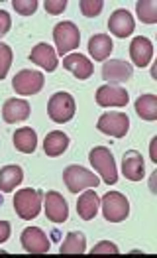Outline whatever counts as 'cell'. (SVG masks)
Returning a JSON list of instances; mask_svg holds the SVG:
<instances>
[{"instance_id":"f1b7e54d","label":"cell","mask_w":157,"mask_h":258,"mask_svg":"<svg viewBox=\"0 0 157 258\" xmlns=\"http://www.w3.org/2000/svg\"><path fill=\"white\" fill-rule=\"evenodd\" d=\"M38 0H12V8L22 16H32L38 10Z\"/></svg>"},{"instance_id":"e0dca14e","label":"cell","mask_w":157,"mask_h":258,"mask_svg":"<svg viewBox=\"0 0 157 258\" xmlns=\"http://www.w3.org/2000/svg\"><path fill=\"white\" fill-rule=\"evenodd\" d=\"M30 116V105L28 101L22 99H8L2 107V118L4 122L8 124H16V122H22Z\"/></svg>"},{"instance_id":"8fae6325","label":"cell","mask_w":157,"mask_h":258,"mask_svg":"<svg viewBox=\"0 0 157 258\" xmlns=\"http://www.w3.org/2000/svg\"><path fill=\"white\" fill-rule=\"evenodd\" d=\"M134 75V67L124 59H110L102 65V79L110 83H124Z\"/></svg>"},{"instance_id":"3957f363","label":"cell","mask_w":157,"mask_h":258,"mask_svg":"<svg viewBox=\"0 0 157 258\" xmlns=\"http://www.w3.org/2000/svg\"><path fill=\"white\" fill-rule=\"evenodd\" d=\"M14 209H16L18 217L24 219V221L36 219L42 211V194L32 189V187L20 189L18 194L14 195Z\"/></svg>"},{"instance_id":"44dd1931","label":"cell","mask_w":157,"mask_h":258,"mask_svg":"<svg viewBox=\"0 0 157 258\" xmlns=\"http://www.w3.org/2000/svg\"><path fill=\"white\" fill-rule=\"evenodd\" d=\"M98 205H100L98 195L94 194L92 189H89V191H85V194L77 199V213H79L81 219L90 221V219H94L96 213H98Z\"/></svg>"},{"instance_id":"484cf974","label":"cell","mask_w":157,"mask_h":258,"mask_svg":"<svg viewBox=\"0 0 157 258\" xmlns=\"http://www.w3.org/2000/svg\"><path fill=\"white\" fill-rule=\"evenodd\" d=\"M137 18L143 24H155L157 22V6L153 0H139L135 2Z\"/></svg>"},{"instance_id":"7a4b0ae2","label":"cell","mask_w":157,"mask_h":258,"mask_svg":"<svg viewBox=\"0 0 157 258\" xmlns=\"http://www.w3.org/2000/svg\"><path fill=\"white\" fill-rule=\"evenodd\" d=\"M75 110H77V105H75V99L73 95L69 93H55L51 95L49 103H47V112H49V118L57 124H65L69 122L73 116H75Z\"/></svg>"},{"instance_id":"836d02e7","label":"cell","mask_w":157,"mask_h":258,"mask_svg":"<svg viewBox=\"0 0 157 258\" xmlns=\"http://www.w3.org/2000/svg\"><path fill=\"white\" fill-rule=\"evenodd\" d=\"M149 154H151V160L157 162V138H153L151 144H149Z\"/></svg>"},{"instance_id":"4dcf8cb0","label":"cell","mask_w":157,"mask_h":258,"mask_svg":"<svg viewBox=\"0 0 157 258\" xmlns=\"http://www.w3.org/2000/svg\"><path fill=\"white\" fill-rule=\"evenodd\" d=\"M67 0H45L44 2V8L47 14H61V12H65V8H67Z\"/></svg>"},{"instance_id":"4fadbf2b","label":"cell","mask_w":157,"mask_h":258,"mask_svg":"<svg viewBox=\"0 0 157 258\" xmlns=\"http://www.w3.org/2000/svg\"><path fill=\"white\" fill-rule=\"evenodd\" d=\"M108 28H110V32H112L114 36H118V38H128V36L134 34V30H135L134 16H132L128 10H124V8L114 10L112 14H110V20H108Z\"/></svg>"},{"instance_id":"30bf717a","label":"cell","mask_w":157,"mask_h":258,"mask_svg":"<svg viewBox=\"0 0 157 258\" xmlns=\"http://www.w3.org/2000/svg\"><path fill=\"white\" fill-rule=\"evenodd\" d=\"M130 101L128 91L120 85H102L96 91L98 107H126Z\"/></svg>"},{"instance_id":"cb8c5ba5","label":"cell","mask_w":157,"mask_h":258,"mask_svg":"<svg viewBox=\"0 0 157 258\" xmlns=\"http://www.w3.org/2000/svg\"><path fill=\"white\" fill-rule=\"evenodd\" d=\"M135 112L139 118L143 120H157V97L147 93V95H139L135 101Z\"/></svg>"},{"instance_id":"4316f807","label":"cell","mask_w":157,"mask_h":258,"mask_svg":"<svg viewBox=\"0 0 157 258\" xmlns=\"http://www.w3.org/2000/svg\"><path fill=\"white\" fill-rule=\"evenodd\" d=\"M12 49H10V45H6V43L0 42V79H4L6 75H8V69H10V65H12Z\"/></svg>"},{"instance_id":"d6986e66","label":"cell","mask_w":157,"mask_h":258,"mask_svg":"<svg viewBox=\"0 0 157 258\" xmlns=\"http://www.w3.org/2000/svg\"><path fill=\"white\" fill-rule=\"evenodd\" d=\"M112 40L106 34H94L89 40V53L94 61H106L108 55L112 53Z\"/></svg>"},{"instance_id":"9a60e30c","label":"cell","mask_w":157,"mask_h":258,"mask_svg":"<svg viewBox=\"0 0 157 258\" xmlns=\"http://www.w3.org/2000/svg\"><path fill=\"white\" fill-rule=\"evenodd\" d=\"M122 172L130 181H139L145 175L143 156L137 150H128L122 158Z\"/></svg>"},{"instance_id":"7402d4cb","label":"cell","mask_w":157,"mask_h":258,"mask_svg":"<svg viewBox=\"0 0 157 258\" xmlns=\"http://www.w3.org/2000/svg\"><path fill=\"white\" fill-rule=\"evenodd\" d=\"M24 179V172L20 166H4L0 170V191L10 194L14 191Z\"/></svg>"},{"instance_id":"ba28073f","label":"cell","mask_w":157,"mask_h":258,"mask_svg":"<svg viewBox=\"0 0 157 258\" xmlns=\"http://www.w3.org/2000/svg\"><path fill=\"white\" fill-rule=\"evenodd\" d=\"M96 128L108 136H114V138H124L130 128V118L124 112H104L98 118Z\"/></svg>"},{"instance_id":"52a82bcc","label":"cell","mask_w":157,"mask_h":258,"mask_svg":"<svg viewBox=\"0 0 157 258\" xmlns=\"http://www.w3.org/2000/svg\"><path fill=\"white\" fill-rule=\"evenodd\" d=\"M45 77L42 71H36V69H24L20 73L14 75L12 79V87L18 95L22 97H30V95H36L44 89Z\"/></svg>"},{"instance_id":"7c38bea8","label":"cell","mask_w":157,"mask_h":258,"mask_svg":"<svg viewBox=\"0 0 157 258\" xmlns=\"http://www.w3.org/2000/svg\"><path fill=\"white\" fill-rule=\"evenodd\" d=\"M45 215L51 223H65L69 217V205L63 199V195L57 191H47L45 194Z\"/></svg>"},{"instance_id":"ffe728a7","label":"cell","mask_w":157,"mask_h":258,"mask_svg":"<svg viewBox=\"0 0 157 258\" xmlns=\"http://www.w3.org/2000/svg\"><path fill=\"white\" fill-rule=\"evenodd\" d=\"M69 148V136L61 130H53L45 136L44 140V152L51 158L61 156Z\"/></svg>"},{"instance_id":"d6a6232c","label":"cell","mask_w":157,"mask_h":258,"mask_svg":"<svg viewBox=\"0 0 157 258\" xmlns=\"http://www.w3.org/2000/svg\"><path fill=\"white\" fill-rule=\"evenodd\" d=\"M10 233H12L10 223H8V221H0V244L10 238Z\"/></svg>"},{"instance_id":"603a6c76","label":"cell","mask_w":157,"mask_h":258,"mask_svg":"<svg viewBox=\"0 0 157 258\" xmlns=\"http://www.w3.org/2000/svg\"><path fill=\"white\" fill-rule=\"evenodd\" d=\"M14 146L16 150L22 152V154H32L38 146V134L36 130L30 128V126H24V128L16 130L14 132Z\"/></svg>"},{"instance_id":"1f68e13d","label":"cell","mask_w":157,"mask_h":258,"mask_svg":"<svg viewBox=\"0 0 157 258\" xmlns=\"http://www.w3.org/2000/svg\"><path fill=\"white\" fill-rule=\"evenodd\" d=\"M10 26H12V20H10V14H8L6 10H0V36L8 34Z\"/></svg>"},{"instance_id":"8992f818","label":"cell","mask_w":157,"mask_h":258,"mask_svg":"<svg viewBox=\"0 0 157 258\" xmlns=\"http://www.w3.org/2000/svg\"><path fill=\"white\" fill-rule=\"evenodd\" d=\"M53 40H55V45H57V51L61 55H65V53L79 47L81 32L73 22H59L53 28Z\"/></svg>"},{"instance_id":"9c48e42d","label":"cell","mask_w":157,"mask_h":258,"mask_svg":"<svg viewBox=\"0 0 157 258\" xmlns=\"http://www.w3.org/2000/svg\"><path fill=\"white\" fill-rule=\"evenodd\" d=\"M20 240H22L24 250L26 252H32V254H45L51 248V242H49L47 235H45L42 229H38V227L24 229Z\"/></svg>"},{"instance_id":"6da1fadb","label":"cell","mask_w":157,"mask_h":258,"mask_svg":"<svg viewBox=\"0 0 157 258\" xmlns=\"http://www.w3.org/2000/svg\"><path fill=\"white\" fill-rule=\"evenodd\" d=\"M89 162H90V166L100 173V177H102L104 183L112 185V183L118 181V172H116L114 156L108 148H104V146H96V148H92L89 154Z\"/></svg>"},{"instance_id":"2e32d148","label":"cell","mask_w":157,"mask_h":258,"mask_svg":"<svg viewBox=\"0 0 157 258\" xmlns=\"http://www.w3.org/2000/svg\"><path fill=\"white\" fill-rule=\"evenodd\" d=\"M63 67L67 69L69 73H73L79 81H85L92 75V63L89 57H85L83 53H69L63 57Z\"/></svg>"},{"instance_id":"5bb4252c","label":"cell","mask_w":157,"mask_h":258,"mask_svg":"<svg viewBox=\"0 0 157 258\" xmlns=\"http://www.w3.org/2000/svg\"><path fill=\"white\" fill-rule=\"evenodd\" d=\"M130 57L134 61L135 67H147L151 57H153V43L151 40L137 36L130 43Z\"/></svg>"},{"instance_id":"f546056e","label":"cell","mask_w":157,"mask_h":258,"mask_svg":"<svg viewBox=\"0 0 157 258\" xmlns=\"http://www.w3.org/2000/svg\"><path fill=\"white\" fill-rule=\"evenodd\" d=\"M92 254H118L120 250H118V246L110 242V240H100L96 246H92V250H90Z\"/></svg>"},{"instance_id":"e575fe53","label":"cell","mask_w":157,"mask_h":258,"mask_svg":"<svg viewBox=\"0 0 157 258\" xmlns=\"http://www.w3.org/2000/svg\"><path fill=\"white\" fill-rule=\"evenodd\" d=\"M0 254H6V250H2V248H0Z\"/></svg>"},{"instance_id":"5b68a950","label":"cell","mask_w":157,"mask_h":258,"mask_svg":"<svg viewBox=\"0 0 157 258\" xmlns=\"http://www.w3.org/2000/svg\"><path fill=\"white\" fill-rule=\"evenodd\" d=\"M63 181L67 183L71 194L85 191V189L96 187V185L100 183V179L92 172H89L87 168H83V166H69V168H65V172H63Z\"/></svg>"},{"instance_id":"ac0fdd59","label":"cell","mask_w":157,"mask_h":258,"mask_svg":"<svg viewBox=\"0 0 157 258\" xmlns=\"http://www.w3.org/2000/svg\"><path fill=\"white\" fill-rule=\"evenodd\" d=\"M30 59H32V63L44 67L45 71H49V73L57 69V53H55V49L49 43H38L32 49Z\"/></svg>"},{"instance_id":"277c9868","label":"cell","mask_w":157,"mask_h":258,"mask_svg":"<svg viewBox=\"0 0 157 258\" xmlns=\"http://www.w3.org/2000/svg\"><path fill=\"white\" fill-rule=\"evenodd\" d=\"M100 205H102V215L110 223H122V221H126V217L130 215V201L120 191L106 194L102 197Z\"/></svg>"},{"instance_id":"d4e9b609","label":"cell","mask_w":157,"mask_h":258,"mask_svg":"<svg viewBox=\"0 0 157 258\" xmlns=\"http://www.w3.org/2000/svg\"><path fill=\"white\" fill-rule=\"evenodd\" d=\"M85 250H87L85 235L83 233H77V231L69 233L67 237H65V240H63V244H61V248H59L61 254H83Z\"/></svg>"},{"instance_id":"83f0119b","label":"cell","mask_w":157,"mask_h":258,"mask_svg":"<svg viewBox=\"0 0 157 258\" xmlns=\"http://www.w3.org/2000/svg\"><path fill=\"white\" fill-rule=\"evenodd\" d=\"M79 4H81V12H83L87 18L98 16V14L102 12V8H104V2H102V0H81Z\"/></svg>"}]
</instances>
